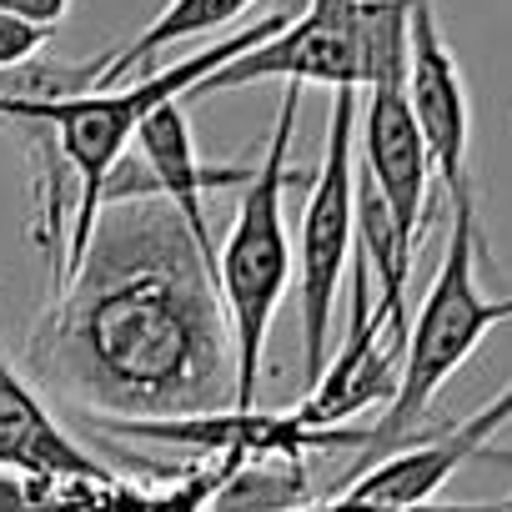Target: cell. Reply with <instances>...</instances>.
I'll return each instance as SVG.
<instances>
[{"mask_svg":"<svg viewBox=\"0 0 512 512\" xmlns=\"http://www.w3.org/2000/svg\"><path fill=\"white\" fill-rule=\"evenodd\" d=\"M26 362L81 422L236 412L216 256L161 196L106 201L76 272L41 302Z\"/></svg>","mask_w":512,"mask_h":512,"instance_id":"6da1fadb","label":"cell"},{"mask_svg":"<svg viewBox=\"0 0 512 512\" xmlns=\"http://www.w3.org/2000/svg\"><path fill=\"white\" fill-rule=\"evenodd\" d=\"M487 236H482V206H452V226H447V246L437 277L417 307V317L407 322V342H402V372H397V392L382 407V417L362 422V447L347 462V472L337 477L332 492H342L352 477H362L372 462L422 442L432 432V402L437 392L467 367V357L487 342L492 327L512 322V297H487L477 267L487 262ZM322 492V497H332Z\"/></svg>","mask_w":512,"mask_h":512,"instance_id":"7a4b0ae2","label":"cell"},{"mask_svg":"<svg viewBox=\"0 0 512 512\" xmlns=\"http://www.w3.org/2000/svg\"><path fill=\"white\" fill-rule=\"evenodd\" d=\"M297 111H302V86H287L272 146L256 161L251 181L241 186L236 221H231L226 241L216 246V287H221L231 357H236V412H256V392H262V372H267V337H272L277 307L297 277L287 211H282V196L292 186H312V171L292 166Z\"/></svg>","mask_w":512,"mask_h":512,"instance_id":"3957f363","label":"cell"},{"mask_svg":"<svg viewBox=\"0 0 512 512\" xmlns=\"http://www.w3.org/2000/svg\"><path fill=\"white\" fill-rule=\"evenodd\" d=\"M422 0H307V6L262 46L211 71L196 96H221L262 81L287 86H402L407 76V31Z\"/></svg>","mask_w":512,"mask_h":512,"instance_id":"277c9868","label":"cell"},{"mask_svg":"<svg viewBox=\"0 0 512 512\" xmlns=\"http://www.w3.org/2000/svg\"><path fill=\"white\" fill-rule=\"evenodd\" d=\"M357 246V91H332L322 166L312 171L307 206L292 236V267L302 297V382L317 387L332 342V312Z\"/></svg>","mask_w":512,"mask_h":512,"instance_id":"5b68a950","label":"cell"},{"mask_svg":"<svg viewBox=\"0 0 512 512\" xmlns=\"http://www.w3.org/2000/svg\"><path fill=\"white\" fill-rule=\"evenodd\" d=\"M402 96L412 106V121L422 131L432 176L447 196V206H467L477 201V176H472V96L462 81V66L442 36L437 6L422 0L412 11V31H407V76H402Z\"/></svg>","mask_w":512,"mask_h":512,"instance_id":"8992f818","label":"cell"},{"mask_svg":"<svg viewBox=\"0 0 512 512\" xmlns=\"http://www.w3.org/2000/svg\"><path fill=\"white\" fill-rule=\"evenodd\" d=\"M512 422V382L482 402L477 412H467L462 422L432 427L422 442L372 462L362 477H352L342 492L347 497H367V502H392V507H417V502H437V492L477 457H497L512 462V452H497V432ZM337 497V492H332Z\"/></svg>","mask_w":512,"mask_h":512,"instance_id":"52a82bcc","label":"cell"},{"mask_svg":"<svg viewBox=\"0 0 512 512\" xmlns=\"http://www.w3.org/2000/svg\"><path fill=\"white\" fill-rule=\"evenodd\" d=\"M362 181L382 196L397 231L422 246L432 226V161L402 86H367L362 91Z\"/></svg>","mask_w":512,"mask_h":512,"instance_id":"ba28073f","label":"cell"},{"mask_svg":"<svg viewBox=\"0 0 512 512\" xmlns=\"http://www.w3.org/2000/svg\"><path fill=\"white\" fill-rule=\"evenodd\" d=\"M0 472H16L26 482H116V472L91 457L41 402V392L11 367L0 347Z\"/></svg>","mask_w":512,"mask_h":512,"instance_id":"9c48e42d","label":"cell"},{"mask_svg":"<svg viewBox=\"0 0 512 512\" xmlns=\"http://www.w3.org/2000/svg\"><path fill=\"white\" fill-rule=\"evenodd\" d=\"M136 161L151 181V191L191 226V236L216 256L211 246V221H206V196L221 191V186H246L256 166H211L201 151H196V136H191V121L181 111V101H166L156 106L141 126H136Z\"/></svg>","mask_w":512,"mask_h":512,"instance_id":"30bf717a","label":"cell"},{"mask_svg":"<svg viewBox=\"0 0 512 512\" xmlns=\"http://www.w3.org/2000/svg\"><path fill=\"white\" fill-rule=\"evenodd\" d=\"M251 6H256V0H166V6H161L126 46L106 51V66H101L96 91L126 86L136 71L146 76V66H151L161 51H171V46H181V41H196V36H211V31L231 26L236 16H246Z\"/></svg>","mask_w":512,"mask_h":512,"instance_id":"8fae6325","label":"cell"},{"mask_svg":"<svg viewBox=\"0 0 512 512\" xmlns=\"http://www.w3.org/2000/svg\"><path fill=\"white\" fill-rule=\"evenodd\" d=\"M302 512H512V497H497V502H417V507H392V502H367V497H317L307 502Z\"/></svg>","mask_w":512,"mask_h":512,"instance_id":"7c38bea8","label":"cell"},{"mask_svg":"<svg viewBox=\"0 0 512 512\" xmlns=\"http://www.w3.org/2000/svg\"><path fill=\"white\" fill-rule=\"evenodd\" d=\"M46 46H51L46 31H36V26H26V21H16V16H0V76H11V71L41 61Z\"/></svg>","mask_w":512,"mask_h":512,"instance_id":"4fadbf2b","label":"cell"},{"mask_svg":"<svg viewBox=\"0 0 512 512\" xmlns=\"http://www.w3.org/2000/svg\"><path fill=\"white\" fill-rule=\"evenodd\" d=\"M71 6H76V0H0V16H16V21H26V26L51 36V31L66 26Z\"/></svg>","mask_w":512,"mask_h":512,"instance_id":"5bb4252c","label":"cell"},{"mask_svg":"<svg viewBox=\"0 0 512 512\" xmlns=\"http://www.w3.org/2000/svg\"><path fill=\"white\" fill-rule=\"evenodd\" d=\"M0 512H51L46 487L41 482H26L16 472H0Z\"/></svg>","mask_w":512,"mask_h":512,"instance_id":"9a60e30c","label":"cell"},{"mask_svg":"<svg viewBox=\"0 0 512 512\" xmlns=\"http://www.w3.org/2000/svg\"><path fill=\"white\" fill-rule=\"evenodd\" d=\"M292 512H302V507H292Z\"/></svg>","mask_w":512,"mask_h":512,"instance_id":"2e32d148","label":"cell"}]
</instances>
